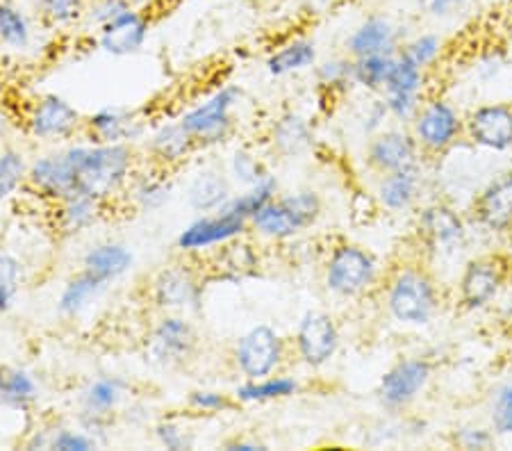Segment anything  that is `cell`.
I'll return each mask as SVG.
<instances>
[{
  "label": "cell",
  "instance_id": "6da1fadb",
  "mask_svg": "<svg viewBox=\"0 0 512 451\" xmlns=\"http://www.w3.org/2000/svg\"><path fill=\"white\" fill-rule=\"evenodd\" d=\"M73 167H76V190L110 201L130 183L135 153L128 144H87L69 146Z\"/></svg>",
  "mask_w": 512,
  "mask_h": 451
},
{
  "label": "cell",
  "instance_id": "7a4b0ae2",
  "mask_svg": "<svg viewBox=\"0 0 512 451\" xmlns=\"http://www.w3.org/2000/svg\"><path fill=\"white\" fill-rule=\"evenodd\" d=\"M321 215V201L315 192H296L269 201L255 212L251 226L271 240H287L312 226Z\"/></svg>",
  "mask_w": 512,
  "mask_h": 451
},
{
  "label": "cell",
  "instance_id": "3957f363",
  "mask_svg": "<svg viewBox=\"0 0 512 451\" xmlns=\"http://www.w3.org/2000/svg\"><path fill=\"white\" fill-rule=\"evenodd\" d=\"M239 98H242V92H239L237 87H221L217 94L205 98L201 105L187 110L183 117H180V123H183V128L194 137V142L198 146L217 144L230 133V128H233V108Z\"/></svg>",
  "mask_w": 512,
  "mask_h": 451
},
{
  "label": "cell",
  "instance_id": "277c9868",
  "mask_svg": "<svg viewBox=\"0 0 512 451\" xmlns=\"http://www.w3.org/2000/svg\"><path fill=\"white\" fill-rule=\"evenodd\" d=\"M387 306L399 322L426 324L437 308L435 287L424 274L401 272L390 285Z\"/></svg>",
  "mask_w": 512,
  "mask_h": 451
},
{
  "label": "cell",
  "instance_id": "5b68a950",
  "mask_svg": "<svg viewBox=\"0 0 512 451\" xmlns=\"http://www.w3.org/2000/svg\"><path fill=\"white\" fill-rule=\"evenodd\" d=\"M285 347L280 335L269 326H255L242 335L235 349V363L249 381L267 379L283 360Z\"/></svg>",
  "mask_w": 512,
  "mask_h": 451
},
{
  "label": "cell",
  "instance_id": "8992f818",
  "mask_svg": "<svg viewBox=\"0 0 512 451\" xmlns=\"http://www.w3.org/2000/svg\"><path fill=\"white\" fill-rule=\"evenodd\" d=\"M376 278V262L365 249L342 244L333 251L326 269V285L342 297L365 292Z\"/></svg>",
  "mask_w": 512,
  "mask_h": 451
},
{
  "label": "cell",
  "instance_id": "52a82bcc",
  "mask_svg": "<svg viewBox=\"0 0 512 451\" xmlns=\"http://www.w3.org/2000/svg\"><path fill=\"white\" fill-rule=\"evenodd\" d=\"M196 349L194 326L183 317L167 315L148 335L146 356L153 365L176 367L187 363Z\"/></svg>",
  "mask_w": 512,
  "mask_h": 451
},
{
  "label": "cell",
  "instance_id": "ba28073f",
  "mask_svg": "<svg viewBox=\"0 0 512 451\" xmlns=\"http://www.w3.org/2000/svg\"><path fill=\"white\" fill-rule=\"evenodd\" d=\"M249 228V221L239 219L233 215H226V212L217 210L214 215H203L196 221H192L183 233L178 235V249L194 253V251H205L212 249V246H221L242 237Z\"/></svg>",
  "mask_w": 512,
  "mask_h": 451
},
{
  "label": "cell",
  "instance_id": "9c48e42d",
  "mask_svg": "<svg viewBox=\"0 0 512 451\" xmlns=\"http://www.w3.org/2000/svg\"><path fill=\"white\" fill-rule=\"evenodd\" d=\"M340 347V333L333 317L326 313H308L301 319L299 333H296V349L305 365L321 367L335 356Z\"/></svg>",
  "mask_w": 512,
  "mask_h": 451
},
{
  "label": "cell",
  "instance_id": "30bf717a",
  "mask_svg": "<svg viewBox=\"0 0 512 451\" xmlns=\"http://www.w3.org/2000/svg\"><path fill=\"white\" fill-rule=\"evenodd\" d=\"M28 183L51 201H60L76 190V167L69 149L53 155H41L28 169Z\"/></svg>",
  "mask_w": 512,
  "mask_h": 451
},
{
  "label": "cell",
  "instance_id": "8fae6325",
  "mask_svg": "<svg viewBox=\"0 0 512 451\" xmlns=\"http://www.w3.org/2000/svg\"><path fill=\"white\" fill-rule=\"evenodd\" d=\"M82 126L80 112L64 98L48 94L41 96L30 112L28 128L37 139H62L76 133Z\"/></svg>",
  "mask_w": 512,
  "mask_h": 451
},
{
  "label": "cell",
  "instance_id": "7c38bea8",
  "mask_svg": "<svg viewBox=\"0 0 512 451\" xmlns=\"http://www.w3.org/2000/svg\"><path fill=\"white\" fill-rule=\"evenodd\" d=\"M98 32H101V35H98V46H101L105 53H110L114 57H126L142 51L148 39V32H151V21H148L146 12L132 7L130 12L119 16L117 21L107 23V26Z\"/></svg>",
  "mask_w": 512,
  "mask_h": 451
},
{
  "label": "cell",
  "instance_id": "4fadbf2b",
  "mask_svg": "<svg viewBox=\"0 0 512 451\" xmlns=\"http://www.w3.org/2000/svg\"><path fill=\"white\" fill-rule=\"evenodd\" d=\"M421 69L408 57H396L385 82V103L396 119H410L419 112Z\"/></svg>",
  "mask_w": 512,
  "mask_h": 451
},
{
  "label": "cell",
  "instance_id": "5bb4252c",
  "mask_svg": "<svg viewBox=\"0 0 512 451\" xmlns=\"http://www.w3.org/2000/svg\"><path fill=\"white\" fill-rule=\"evenodd\" d=\"M89 142L94 144H130L146 133L144 121L126 108H103L87 119Z\"/></svg>",
  "mask_w": 512,
  "mask_h": 451
},
{
  "label": "cell",
  "instance_id": "9a60e30c",
  "mask_svg": "<svg viewBox=\"0 0 512 451\" xmlns=\"http://www.w3.org/2000/svg\"><path fill=\"white\" fill-rule=\"evenodd\" d=\"M153 301L167 310H196L201 303V285L185 267L162 269L153 281Z\"/></svg>",
  "mask_w": 512,
  "mask_h": 451
},
{
  "label": "cell",
  "instance_id": "2e32d148",
  "mask_svg": "<svg viewBox=\"0 0 512 451\" xmlns=\"http://www.w3.org/2000/svg\"><path fill=\"white\" fill-rule=\"evenodd\" d=\"M415 130L421 146H426L428 151H444L456 142L460 133V119L449 103L433 101L417 112Z\"/></svg>",
  "mask_w": 512,
  "mask_h": 451
},
{
  "label": "cell",
  "instance_id": "e0dca14e",
  "mask_svg": "<svg viewBox=\"0 0 512 451\" xmlns=\"http://www.w3.org/2000/svg\"><path fill=\"white\" fill-rule=\"evenodd\" d=\"M428 379H431L428 363H424V360H403L383 376L378 395H381L385 406L401 408L410 404L426 388Z\"/></svg>",
  "mask_w": 512,
  "mask_h": 451
},
{
  "label": "cell",
  "instance_id": "ac0fdd59",
  "mask_svg": "<svg viewBox=\"0 0 512 451\" xmlns=\"http://www.w3.org/2000/svg\"><path fill=\"white\" fill-rule=\"evenodd\" d=\"M506 276V267L499 258H478L472 260L465 269V274L460 278V299L469 308L485 306L494 294L499 292Z\"/></svg>",
  "mask_w": 512,
  "mask_h": 451
},
{
  "label": "cell",
  "instance_id": "d6986e66",
  "mask_svg": "<svg viewBox=\"0 0 512 451\" xmlns=\"http://www.w3.org/2000/svg\"><path fill=\"white\" fill-rule=\"evenodd\" d=\"M128 383L119 376H103L96 379L82 390L80 406H82V424L87 431H94L101 426L107 415L114 413L121 399L126 397Z\"/></svg>",
  "mask_w": 512,
  "mask_h": 451
},
{
  "label": "cell",
  "instance_id": "ffe728a7",
  "mask_svg": "<svg viewBox=\"0 0 512 451\" xmlns=\"http://www.w3.org/2000/svg\"><path fill=\"white\" fill-rule=\"evenodd\" d=\"M467 133L476 144L492 151H506L512 146V108L487 105L476 110L467 121Z\"/></svg>",
  "mask_w": 512,
  "mask_h": 451
},
{
  "label": "cell",
  "instance_id": "44dd1931",
  "mask_svg": "<svg viewBox=\"0 0 512 451\" xmlns=\"http://www.w3.org/2000/svg\"><path fill=\"white\" fill-rule=\"evenodd\" d=\"M367 160L376 171L392 174V171L410 169L417 164V142L406 133L390 130L378 135L367 149Z\"/></svg>",
  "mask_w": 512,
  "mask_h": 451
},
{
  "label": "cell",
  "instance_id": "7402d4cb",
  "mask_svg": "<svg viewBox=\"0 0 512 451\" xmlns=\"http://www.w3.org/2000/svg\"><path fill=\"white\" fill-rule=\"evenodd\" d=\"M476 217L490 231L512 228V174H503L487 185L476 203Z\"/></svg>",
  "mask_w": 512,
  "mask_h": 451
},
{
  "label": "cell",
  "instance_id": "603a6c76",
  "mask_svg": "<svg viewBox=\"0 0 512 451\" xmlns=\"http://www.w3.org/2000/svg\"><path fill=\"white\" fill-rule=\"evenodd\" d=\"M132 265H135V256L126 244L119 242H101L92 246L82 258V269H87L89 274H94L105 283L119 281L121 276H126Z\"/></svg>",
  "mask_w": 512,
  "mask_h": 451
},
{
  "label": "cell",
  "instance_id": "cb8c5ba5",
  "mask_svg": "<svg viewBox=\"0 0 512 451\" xmlns=\"http://www.w3.org/2000/svg\"><path fill=\"white\" fill-rule=\"evenodd\" d=\"M349 53L353 60L371 55H394L396 35L392 23L385 16H369L349 39Z\"/></svg>",
  "mask_w": 512,
  "mask_h": 451
},
{
  "label": "cell",
  "instance_id": "d4e9b609",
  "mask_svg": "<svg viewBox=\"0 0 512 451\" xmlns=\"http://www.w3.org/2000/svg\"><path fill=\"white\" fill-rule=\"evenodd\" d=\"M57 205V226L66 235H80L87 228H92L98 217H101L103 201L94 199V196L73 192L64 199L55 201Z\"/></svg>",
  "mask_w": 512,
  "mask_h": 451
},
{
  "label": "cell",
  "instance_id": "484cf974",
  "mask_svg": "<svg viewBox=\"0 0 512 451\" xmlns=\"http://www.w3.org/2000/svg\"><path fill=\"white\" fill-rule=\"evenodd\" d=\"M230 199V185L217 169H203L189 180L187 203L196 212H217Z\"/></svg>",
  "mask_w": 512,
  "mask_h": 451
},
{
  "label": "cell",
  "instance_id": "4316f807",
  "mask_svg": "<svg viewBox=\"0 0 512 451\" xmlns=\"http://www.w3.org/2000/svg\"><path fill=\"white\" fill-rule=\"evenodd\" d=\"M107 287H110V283H105L98 276L89 274L87 269H82L78 276H73L71 281L64 285L60 299H57V310H60L62 317H78L85 313L94 301H98V297H101Z\"/></svg>",
  "mask_w": 512,
  "mask_h": 451
},
{
  "label": "cell",
  "instance_id": "83f0119b",
  "mask_svg": "<svg viewBox=\"0 0 512 451\" xmlns=\"http://www.w3.org/2000/svg\"><path fill=\"white\" fill-rule=\"evenodd\" d=\"M198 144L194 137L183 128V123L173 121L164 123L155 133L151 135V142H148V151L153 153V158L162 164H178L183 162L189 153L196 151Z\"/></svg>",
  "mask_w": 512,
  "mask_h": 451
},
{
  "label": "cell",
  "instance_id": "f1b7e54d",
  "mask_svg": "<svg viewBox=\"0 0 512 451\" xmlns=\"http://www.w3.org/2000/svg\"><path fill=\"white\" fill-rule=\"evenodd\" d=\"M39 399L35 376L21 367H0V404L26 410Z\"/></svg>",
  "mask_w": 512,
  "mask_h": 451
},
{
  "label": "cell",
  "instance_id": "f546056e",
  "mask_svg": "<svg viewBox=\"0 0 512 451\" xmlns=\"http://www.w3.org/2000/svg\"><path fill=\"white\" fill-rule=\"evenodd\" d=\"M419 190V176L417 167L392 171L385 174V178L378 185V196L387 210H406L408 205L415 201Z\"/></svg>",
  "mask_w": 512,
  "mask_h": 451
},
{
  "label": "cell",
  "instance_id": "4dcf8cb0",
  "mask_svg": "<svg viewBox=\"0 0 512 451\" xmlns=\"http://www.w3.org/2000/svg\"><path fill=\"white\" fill-rule=\"evenodd\" d=\"M276 192H278V180L269 174V176H264L258 185L249 187V190H246L244 194L230 196L228 203L219 210L226 212V215L246 219L251 224L255 212L264 208V205H267L269 201L276 199Z\"/></svg>",
  "mask_w": 512,
  "mask_h": 451
},
{
  "label": "cell",
  "instance_id": "1f68e13d",
  "mask_svg": "<svg viewBox=\"0 0 512 451\" xmlns=\"http://www.w3.org/2000/svg\"><path fill=\"white\" fill-rule=\"evenodd\" d=\"M421 231L437 246H451L462 237V221L447 205H433L421 217Z\"/></svg>",
  "mask_w": 512,
  "mask_h": 451
},
{
  "label": "cell",
  "instance_id": "d6a6232c",
  "mask_svg": "<svg viewBox=\"0 0 512 451\" xmlns=\"http://www.w3.org/2000/svg\"><path fill=\"white\" fill-rule=\"evenodd\" d=\"M317 51L312 41H292L285 48H280L267 60V69L271 76H287V73L303 71L315 64Z\"/></svg>",
  "mask_w": 512,
  "mask_h": 451
},
{
  "label": "cell",
  "instance_id": "836d02e7",
  "mask_svg": "<svg viewBox=\"0 0 512 451\" xmlns=\"http://www.w3.org/2000/svg\"><path fill=\"white\" fill-rule=\"evenodd\" d=\"M296 390H299V383L294 379H285V376H267V379L246 381L242 385H237L235 397L237 401H244V404H255V401L292 397Z\"/></svg>",
  "mask_w": 512,
  "mask_h": 451
},
{
  "label": "cell",
  "instance_id": "e575fe53",
  "mask_svg": "<svg viewBox=\"0 0 512 451\" xmlns=\"http://www.w3.org/2000/svg\"><path fill=\"white\" fill-rule=\"evenodd\" d=\"M312 144V130L296 114L283 117L274 128V146L283 155H299Z\"/></svg>",
  "mask_w": 512,
  "mask_h": 451
},
{
  "label": "cell",
  "instance_id": "d590c367",
  "mask_svg": "<svg viewBox=\"0 0 512 451\" xmlns=\"http://www.w3.org/2000/svg\"><path fill=\"white\" fill-rule=\"evenodd\" d=\"M32 28L28 16L12 3H0V44L23 51L30 46Z\"/></svg>",
  "mask_w": 512,
  "mask_h": 451
},
{
  "label": "cell",
  "instance_id": "8d00e7d4",
  "mask_svg": "<svg viewBox=\"0 0 512 451\" xmlns=\"http://www.w3.org/2000/svg\"><path fill=\"white\" fill-rule=\"evenodd\" d=\"M394 55H371L353 60L351 80L358 82L365 89H385V82L390 78L394 67Z\"/></svg>",
  "mask_w": 512,
  "mask_h": 451
},
{
  "label": "cell",
  "instance_id": "74e56055",
  "mask_svg": "<svg viewBox=\"0 0 512 451\" xmlns=\"http://www.w3.org/2000/svg\"><path fill=\"white\" fill-rule=\"evenodd\" d=\"M28 162L26 155L16 149L0 151V203L10 199L19 190L23 180L28 178Z\"/></svg>",
  "mask_w": 512,
  "mask_h": 451
},
{
  "label": "cell",
  "instance_id": "f35d334b",
  "mask_svg": "<svg viewBox=\"0 0 512 451\" xmlns=\"http://www.w3.org/2000/svg\"><path fill=\"white\" fill-rule=\"evenodd\" d=\"M130 194H132V203H135L137 208H142L144 212H155L169 203L171 187L167 185V180L155 178V176H144L132 183Z\"/></svg>",
  "mask_w": 512,
  "mask_h": 451
},
{
  "label": "cell",
  "instance_id": "ab89813d",
  "mask_svg": "<svg viewBox=\"0 0 512 451\" xmlns=\"http://www.w3.org/2000/svg\"><path fill=\"white\" fill-rule=\"evenodd\" d=\"M23 267L10 251L0 249V313L12 308L16 294L21 290Z\"/></svg>",
  "mask_w": 512,
  "mask_h": 451
},
{
  "label": "cell",
  "instance_id": "60d3db41",
  "mask_svg": "<svg viewBox=\"0 0 512 451\" xmlns=\"http://www.w3.org/2000/svg\"><path fill=\"white\" fill-rule=\"evenodd\" d=\"M85 0H41L37 12L53 26H69L85 16Z\"/></svg>",
  "mask_w": 512,
  "mask_h": 451
},
{
  "label": "cell",
  "instance_id": "b9f144b4",
  "mask_svg": "<svg viewBox=\"0 0 512 451\" xmlns=\"http://www.w3.org/2000/svg\"><path fill=\"white\" fill-rule=\"evenodd\" d=\"M230 174L239 185L253 187L258 185L264 176H269V171L264 169V164L255 158L249 151H235L233 160H230Z\"/></svg>",
  "mask_w": 512,
  "mask_h": 451
},
{
  "label": "cell",
  "instance_id": "7bdbcfd3",
  "mask_svg": "<svg viewBox=\"0 0 512 451\" xmlns=\"http://www.w3.org/2000/svg\"><path fill=\"white\" fill-rule=\"evenodd\" d=\"M132 10L130 0H92L85 7V19L89 26H96L98 30L105 28L107 23L117 21L119 16Z\"/></svg>",
  "mask_w": 512,
  "mask_h": 451
},
{
  "label": "cell",
  "instance_id": "ee69618b",
  "mask_svg": "<svg viewBox=\"0 0 512 451\" xmlns=\"http://www.w3.org/2000/svg\"><path fill=\"white\" fill-rule=\"evenodd\" d=\"M98 442L92 433L85 431H73V429H55L51 449L57 451H89L96 449Z\"/></svg>",
  "mask_w": 512,
  "mask_h": 451
},
{
  "label": "cell",
  "instance_id": "f6af8a7d",
  "mask_svg": "<svg viewBox=\"0 0 512 451\" xmlns=\"http://www.w3.org/2000/svg\"><path fill=\"white\" fill-rule=\"evenodd\" d=\"M437 53H440V39L435 35H424V37H417L412 44H408L406 51L401 55L408 57L412 64H417L419 69H424L435 60Z\"/></svg>",
  "mask_w": 512,
  "mask_h": 451
},
{
  "label": "cell",
  "instance_id": "bcb514c9",
  "mask_svg": "<svg viewBox=\"0 0 512 451\" xmlns=\"http://www.w3.org/2000/svg\"><path fill=\"white\" fill-rule=\"evenodd\" d=\"M155 436H158L164 449L171 451H185L194 447V440L189 438V433L180 429L176 422H160L155 426Z\"/></svg>",
  "mask_w": 512,
  "mask_h": 451
},
{
  "label": "cell",
  "instance_id": "7dc6e473",
  "mask_svg": "<svg viewBox=\"0 0 512 451\" xmlns=\"http://www.w3.org/2000/svg\"><path fill=\"white\" fill-rule=\"evenodd\" d=\"M187 404L194 410H201V413H221V410H228L233 406V401L214 390H194L189 392Z\"/></svg>",
  "mask_w": 512,
  "mask_h": 451
},
{
  "label": "cell",
  "instance_id": "c3c4849f",
  "mask_svg": "<svg viewBox=\"0 0 512 451\" xmlns=\"http://www.w3.org/2000/svg\"><path fill=\"white\" fill-rule=\"evenodd\" d=\"M494 424L501 433H512V383L503 385L494 397Z\"/></svg>",
  "mask_w": 512,
  "mask_h": 451
},
{
  "label": "cell",
  "instance_id": "681fc988",
  "mask_svg": "<svg viewBox=\"0 0 512 451\" xmlns=\"http://www.w3.org/2000/svg\"><path fill=\"white\" fill-rule=\"evenodd\" d=\"M351 69H353V62H346V60L326 62L324 67L319 69V80L324 82V85H342V82L351 80Z\"/></svg>",
  "mask_w": 512,
  "mask_h": 451
},
{
  "label": "cell",
  "instance_id": "f907efd6",
  "mask_svg": "<svg viewBox=\"0 0 512 451\" xmlns=\"http://www.w3.org/2000/svg\"><path fill=\"white\" fill-rule=\"evenodd\" d=\"M460 442L465 447H469V449H483V447L490 445V436H487V433L481 431V429L465 431V436L460 438Z\"/></svg>",
  "mask_w": 512,
  "mask_h": 451
},
{
  "label": "cell",
  "instance_id": "816d5d0a",
  "mask_svg": "<svg viewBox=\"0 0 512 451\" xmlns=\"http://www.w3.org/2000/svg\"><path fill=\"white\" fill-rule=\"evenodd\" d=\"M462 3H465V0H428V10L437 16H447L451 12H456Z\"/></svg>",
  "mask_w": 512,
  "mask_h": 451
},
{
  "label": "cell",
  "instance_id": "f5cc1de1",
  "mask_svg": "<svg viewBox=\"0 0 512 451\" xmlns=\"http://www.w3.org/2000/svg\"><path fill=\"white\" fill-rule=\"evenodd\" d=\"M224 449L228 451H262L267 449L264 445H260V442H246V440H233V442H226Z\"/></svg>",
  "mask_w": 512,
  "mask_h": 451
},
{
  "label": "cell",
  "instance_id": "db71d44e",
  "mask_svg": "<svg viewBox=\"0 0 512 451\" xmlns=\"http://www.w3.org/2000/svg\"><path fill=\"white\" fill-rule=\"evenodd\" d=\"M155 3H160V0H130V5L135 7V10H146V7H153Z\"/></svg>",
  "mask_w": 512,
  "mask_h": 451
},
{
  "label": "cell",
  "instance_id": "11a10c76",
  "mask_svg": "<svg viewBox=\"0 0 512 451\" xmlns=\"http://www.w3.org/2000/svg\"><path fill=\"white\" fill-rule=\"evenodd\" d=\"M5 130V114H3V108H0V133Z\"/></svg>",
  "mask_w": 512,
  "mask_h": 451
},
{
  "label": "cell",
  "instance_id": "9f6ffc18",
  "mask_svg": "<svg viewBox=\"0 0 512 451\" xmlns=\"http://www.w3.org/2000/svg\"><path fill=\"white\" fill-rule=\"evenodd\" d=\"M30 3H32V5H35V7H37V5H39V3H41V0H30Z\"/></svg>",
  "mask_w": 512,
  "mask_h": 451
}]
</instances>
